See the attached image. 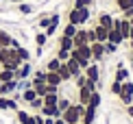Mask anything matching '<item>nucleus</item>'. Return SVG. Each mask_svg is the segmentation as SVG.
<instances>
[{
  "mask_svg": "<svg viewBox=\"0 0 133 124\" xmlns=\"http://www.w3.org/2000/svg\"><path fill=\"white\" fill-rule=\"evenodd\" d=\"M83 113H85V105H81V102H72L68 109L61 113V118H63L68 124H79L81 118H83Z\"/></svg>",
  "mask_w": 133,
  "mask_h": 124,
  "instance_id": "1",
  "label": "nucleus"
},
{
  "mask_svg": "<svg viewBox=\"0 0 133 124\" xmlns=\"http://www.w3.org/2000/svg\"><path fill=\"white\" fill-rule=\"evenodd\" d=\"M92 7H83V9H74L72 7L68 11V22L70 24H74V26H83L85 22H90V15H92Z\"/></svg>",
  "mask_w": 133,
  "mask_h": 124,
  "instance_id": "2",
  "label": "nucleus"
},
{
  "mask_svg": "<svg viewBox=\"0 0 133 124\" xmlns=\"http://www.w3.org/2000/svg\"><path fill=\"white\" fill-rule=\"evenodd\" d=\"M118 98H120V102H122L124 107L133 105V81H131V78H129V81H124V83H122V89H120Z\"/></svg>",
  "mask_w": 133,
  "mask_h": 124,
  "instance_id": "3",
  "label": "nucleus"
},
{
  "mask_svg": "<svg viewBox=\"0 0 133 124\" xmlns=\"http://www.w3.org/2000/svg\"><path fill=\"white\" fill-rule=\"evenodd\" d=\"M83 74L87 76V81L98 83V81H101V67H98V63H96V61H92V63L87 65L85 70H83Z\"/></svg>",
  "mask_w": 133,
  "mask_h": 124,
  "instance_id": "4",
  "label": "nucleus"
},
{
  "mask_svg": "<svg viewBox=\"0 0 133 124\" xmlns=\"http://www.w3.org/2000/svg\"><path fill=\"white\" fill-rule=\"evenodd\" d=\"M31 76H33V65H31V61H24L15 70V81H24V78H31Z\"/></svg>",
  "mask_w": 133,
  "mask_h": 124,
  "instance_id": "5",
  "label": "nucleus"
},
{
  "mask_svg": "<svg viewBox=\"0 0 133 124\" xmlns=\"http://www.w3.org/2000/svg\"><path fill=\"white\" fill-rule=\"evenodd\" d=\"M90 48H92V61H96V63L107 57V52H105V44L94 42V44H90Z\"/></svg>",
  "mask_w": 133,
  "mask_h": 124,
  "instance_id": "6",
  "label": "nucleus"
},
{
  "mask_svg": "<svg viewBox=\"0 0 133 124\" xmlns=\"http://www.w3.org/2000/svg\"><path fill=\"white\" fill-rule=\"evenodd\" d=\"M20 105L15 98H11V96H0V111H18Z\"/></svg>",
  "mask_w": 133,
  "mask_h": 124,
  "instance_id": "7",
  "label": "nucleus"
},
{
  "mask_svg": "<svg viewBox=\"0 0 133 124\" xmlns=\"http://www.w3.org/2000/svg\"><path fill=\"white\" fill-rule=\"evenodd\" d=\"M72 42H74V48H81V46H87V29H79L76 31V35L72 37Z\"/></svg>",
  "mask_w": 133,
  "mask_h": 124,
  "instance_id": "8",
  "label": "nucleus"
},
{
  "mask_svg": "<svg viewBox=\"0 0 133 124\" xmlns=\"http://www.w3.org/2000/svg\"><path fill=\"white\" fill-rule=\"evenodd\" d=\"M39 113L44 118H61V111L57 109V105H44L39 109Z\"/></svg>",
  "mask_w": 133,
  "mask_h": 124,
  "instance_id": "9",
  "label": "nucleus"
},
{
  "mask_svg": "<svg viewBox=\"0 0 133 124\" xmlns=\"http://www.w3.org/2000/svg\"><path fill=\"white\" fill-rule=\"evenodd\" d=\"M15 120H18L20 124H35L33 113H29L26 109H18V111H15Z\"/></svg>",
  "mask_w": 133,
  "mask_h": 124,
  "instance_id": "10",
  "label": "nucleus"
},
{
  "mask_svg": "<svg viewBox=\"0 0 133 124\" xmlns=\"http://www.w3.org/2000/svg\"><path fill=\"white\" fill-rule=\"evenodd\" d=\"M107 42L116 44V46H120V44L124 42V37H122V33H120L118 26H111V29H109V37H107Z\"/></svg>",
  "mask_w": 133,
  "mask_h": 124,
  "instance_id": "11",
  "label": "nucleus"
},
{
  "mask_svg": "<svg viewBox=\"0 0 133 124\" xmlns=\"http://www.w3.org/2000/svg\"><path fill=\"white\" fill-rule=\"evenodd\" d=\"M13 92H18V81H9V83H0V96H11Z\"/></svg>",
  "mask_w": 133,
  "mask_h": 124,
  "instance_id": "12",
  "label": "nucleus"
},
{
  "mask_svg": "<svg viewBox=\"0 0 133 124\" xmlns=\"http://www.w3.org/2000/svg\"><path fill=\"white\" fill-rule=\"evenodd\" d=\"M65 65H68V70H70V74H72V78H76V76H79V74H83V67L79 65V61H76V59H68V61H65Z\"/></svg>",
  "mask_w": 133,
  "mask_h": 124,
  "instance_id": "13",
  "label": "nucleus"
},
{
  "mask_svg": "<svg viewBox=\"0 0 133 124\" xmlns=\"http://www.w3.org/2000/svg\"><path fill=\"white\" fill-rule=\"evenodd\" d=\"M59 20H61V18H59V13H52V15H50V24H48V29L44 31L48 37H52L55 33H57V29H59Z\"/></svg>",
  "mask_w": 133,
  "mask_h": 124,
  "instance_id": "14",
  "label": "nucleus"
},
{
  "mask_svg": "<svg viewBox=\"0 0 133 124\" xmlns=\"http://www.w3.org/2000/svg\"><path fill=\"white\" fill-rule=\"evenodd\" d=\"M96 111L94 107H85V113H83L81 118V124H94V120H96Z\"/></svg>",
  "mask_w": 133,
  "mask_h": 124,
  "instance_id": "15",
  "label": "nucleus"
},
{
  "mask_svg": "<svg viewBox=\"0 0 133 124\" xmlns=\"http://www.w3.org/2000/svg\"><path fill=\"white\" fill-rule=\"evenodd\" d=\"M76 92H79V100H76V102H81V105H87V102H90V98H92V92H96V89L81 87V89H76Z\"/></svg>",
  "mask_w": 133,
  "mask_h": 124,
  "instance_id": "16",
  "label": "nucleus"
},
{
  "mask_svg": "<svg viewBox=\"0 0 133 124\" xmlns=\"http://www.w3.org/2000/svg\"><path fill=\"white\" fill-rule=\"evenodd\" d=\"M96 24H101V26H105V29H111V26H114V15H111V13H107V11H105V13H101V15H98Z\"/></svg>",
  "mask_w": 133,
  "mask_h": 124,
  "instance_id": "17",
  "label": "nucleus"
},
{
  "mask_svg": "<svg viewBox=\"0 0 133 124\" xmlns=\"http://www.w3.org/2000/svg\"><path fill=\"white\" fill-rule=\"evenodd\" d=\"M94 33H96V42H101V44H105L107 37H109V29H105V26H101V24L94 26Z\"/></svg>",
  "mask_w": 133,
  "mask_h": 124,
  "instance_id": "18",
  "label": "nucleus"
},
{
  "mask_svg": "<svg viewBox=\"0 0 133 124\" xmlns=\"http://www.w3.org/2000/svg\"><path fill=\"white\" fill-rule=\"evenodd\" d=\"M61 76L57 72H46V85H52V87H61Z\"/></svg>",
  "mask_w": 133,
  "mask_h": 124,
  "instance_id": "19",
  "label": "nucleus"
},
{
  "mask_svg": "<svg viewBox=\"0 0 133 124\" xmlns=\"http://www.w3.org/2000/svg\"><path fill=\"white\" fill-rule=\"evenodd\" d=\"M35 98H37V92H35L33 87H29V89H22V92H20V100H22V102H26V105H29L31 100H35Z\"/></svg>",
  "mask_w": 133,
  "mask_h": 124,
  "instance_id": "20",
  "label": "nucleus"
},
{
  "mask_svg": "<svg viewBox=\"0 0 133 124\" xmlns=\"http://www.w3.org/2000/svg\"><path fill=\"white\" fill-rule=\"evenodd\" d=\"M13 35H11V33H7V31H2L0 29V46L2 48H11V44H13Z\"/></svg>",
  "mask_w": 133,
  "mask_h": 124,
  "instance_id": "21",
  "label": "nucleus"
},
{
  "mask_svg": "<svg viewBox=\"0 0 133 124\" xmlns=\"http://www.w3.org/2000/svg\"><path fill=\"white\" fill-rule=\"evenodd\" d=\"M9 81H15V72L7 70V67H0V83H9Z\"/></svg>",
  "mask_w": 133,
  "mask_h": 124,
  "instance_id": "22",
  "label": "nucleus"
},
{
  "mask_svg": "<svg viewBox=\"0 0 133 124\" xmlns=\"http://www.w3.org/2000/svg\"><path fill=\"white\" fill-rule=\"evenodd\" d=\"M114 81H120V83L129 81V70H127V67H116V76H114Z\"/></svg>",
  "mask_w": 133,
  "mask_h": 124,
  "instance_id": "23",
  "label": "nucleus"
},
{
  "mask_svg": "<svg viewBox=\"0 0 133 124\" xmlns=\"http://www.w3.org/2000/svg\"><path fill=\"white\" fill-rule=\"evenodd\" d=\"M57 74L61 76V81L65 83V81H72V74H70V70H68V65H65V61L61 65H59V70H57Z\"/></svg>",
  "mask_w": 133,
  "mask_h": 124,
  "instance_id": "24",
  "label": "nucleus"
},
{
  "mask_svg": "<svg viewBox=\"0 0 133 124\" xmlns=\"http://www.w3.org/2000/svg\"><path fill=\"white\" fill-rule=\"evenodd\" d=\"M59 48H61V50H72V48H74V42H72V37L61 35V37H59Z\"/></svg>",
  "mask_w": 133,
  "mask_h": 124,
  "instance_id": "25",
  "label": "nucleus"
},
{
  "mask_svg": "<svg viewBox=\"0 0 133 124\" xmlns=\"http://www.w3.org/2000/svg\"><path fill=\"white\" fill-rule=\"evenodd\" d=\"M101 92H98V89H96V92H92V98H90V102H87L85 107H94V109H98V107H101Z\"/></svg>",
  "mask_w": 133,
  "mask_h": 124,
  "instance_id": "26",
  "label": "nucleus"
},
{
  "mask_svg": "<svg viewBox=\"0 0 133 124\" xmlns=\"http://www.w3.org/2000/svg\"><path fill=\"white\" fill-rule=\"evenodd\" d=\"M15 54H18V57H20V61H22V63H24V61H31V52H29V50H26L24 46L15 48Z\"/></svg>",
  "mask_w": 133,
  "mask_h": 124,
  "instance_id": "27",
  "label": "nucleus"
},
{
  "mask_svg": "<svg viewBox=\"0 0 133 124\" xmlns=\"http://www.w3.org/2000/svg\"><path fill=\"white\" fill-rule=\"evenodd\" d=\"M70 105H72V100L68 98V96H59V102H57V109H59V111H61V113H63V111H65V109H68V107H70Z\"/></svg>",
  "mask_w": 133,
  "mask_h": 124,
  "instance_id": "28",
  "label": "nucleus"
},
{
  "mask_svg": "<svg viewBox=\"0 0 133 124\" xmlns=\"http://www.w3.org/2000/svg\"><path fill=\"white\" fill-rule=\"evenodd\" d=\"M59 65H61V61H59L57 57L48 59V63H46V72H57V70H59Z\"/></svg>",
  "mask_w": 133,
  "mask_h": 124,
  "instance_id": "29",
  "label": "nucleus"
},
{
  "mask_svg": "<svg viewBox=\"0 0 133 124\" xmlns=\"http://www.w3.org/2000/svg\"><path fill=\"white\" fill-rule=\"evenodd\" d=\"M76 31H79V26H74V24H70V22H68V24L63 26V33H61V35H65V37H74Z\"/></svg>",
  "mask_w": 133,
  "mask_h": 124,
  "instance_id": "30",
  "label": "nucleus"
},
{
  "mask_svg": "<svg viewBox=\"0 0 133 124\" xmlns=\"http://www.w3.org/2000/svg\"><path fill=\"white\" fill-rule=\"evenodd\" d=\"M46 42H48V35H46L44 31H39V33L35 35V44H37V48H44V46H46Z\"/></svg>",
  "mask_w": 133,
  "mask_h": 124,
  "instance_id": "31",
  "label": "nucleus"
},
{
  "mask_svg": "<svg viewBox=\"0 0 133 124\" xmlns=\"http://www.w3.org/2000/svg\"><path fill=\"white\" fill-rule=\"evenodd\" d=\"M18 11L22 15H31L33 13V4H29V2H18Z\"/></svg>",
  "mask_w": 133,
  "mask_h": 124,
  "instance_id": "32",
  "label": "nucleus"
},
{
  "mask_svg": "<svg viewBox=\"0 0 133 124\" xmlns=\"http://www.w3.org/2000/svg\"><path fill=\"white\" fill-rule=\"evenodd\" d=\"M59 96H61V94H46V96H44V105H57L59 102Z\"/></svg>",
  "mask_w": 133,
  "mask_h": 124,
  "instance_id": "33",
  "label": "nucleus"
},
{
  "mask_svg": "<svg viewBox=\"0 0 133 124\" xmlns=\"http://www.w3.org/2000/svg\"><path fill=\"white\" fill-rule=\"evenodd\" d=\"M116 7H118L120 11H127L133 7V0H116Z\"/></svg>",
  "mask_w": 133,
  "mask_h": 124,
  "instance_id": "34",
  "label": "nucleus"
},
{
  "mask_svg": "<svg viewBox=\"0 0 133 124\" xmlns=\"http://www.w3.org/2000/svg\"><path fill=\"white\" fill-rule=\"evenodd\" d=\"M29 107H31L33 111H39L42 107H44V98H39V96H37L35 100H31V102H29Z\"/></svg>",
  "mask_w": 133,
  "mask_h": 124,
  "instance_id": "35",
  "label": "nucleus"
},
{
  "mask_svg": "<svg viewBox=\"0 0 133 124\" xmlns=\"http://www.w3.org/2000/svg\"><path fill=\"white\" fill-rule=\"evenodd\" d=\"M55 57H57V59L63 63V61H68V59H70V50H61V48H57V54H55Z\"/></svg>",
  "mask_w": 133,
  "mask_h": 124,
  "instance_id": "36",
  "label": "nucleus"
},
{
  "mask_svg": "<svg viewBox=\"0 0 133 124\" xmlns=\"http://www.w3.org/2000/svg\"><path fill=\"white\" fill-rule=\"evenodd\" d=\"M120 89H122V83H120V81H111V85H109V92H111L114 96H118V94H120Z\"/></svg>",
  "mask_w": 133,
  "mask_h": 124,
  "instance_id": "37",
  "label": "nucleus"
},
{
  "mask_svg": "<svg viewBox=\"0 0 133 124\" xmlns=\"http://www.w3.org/2000/svg\"><path fill=\"white\" fill-rule=\"evenodd\" d=\"M85 83H87V76H85V74H79V76L74 78V85H76V89L85 87Z\"/></svg>",
  "mask_w": 133,
  "mask_h": 124,
  "instance_id": "38",
  "label": "nucleus"
},
{
  "mask_svg": "<svg viewBox=\"0 0 133 124\" xmlns=\"http://www.w3.org/2000/svg\"><path fill=\"white\" fill-rule=\"evenodd\" d=\"M48 24H50V15H44V18L39 20V24H37V26H39L42 31H46V29H48Z\"/></svg>",
  "mask_w": 133,
  "mask_h": 124,
  "instance_id": "39",
  "label": "nucleus"
},
{
  "mask_svg": "<svg viewBox=\"0 0 133 124\" xmlns=\"http://www.w3.org/2000/svg\"><path fill=\"white\" fill-rule=\"evenodd\" d=\"M116 50H118V46H116V44H111V42H105V52H107V54H114Z\"/></svg>",
  "mask_w": 133,
  "mask_h": 124,
  "instance_id": "40",
  "label": "nucleus"
},
{
  "mask_svg": "<svg viewBox=\"0 0 133 124\" xmlns=\"http://www.w3.org/2000/svg\"><path fill=\"white\" fill-rule=\"evenodd\" d=\"M87 42H90V44L96 42V33H94V26H92V29H87Z\"/></svg>",
  "mask_w": 133,
  "mask_h": 124,
  "instance_id": "41",
  "label": "nucleus"
},
{
  "mask_svg": "<svg viewBox=\"0 0 133 124\" xmlns=\"http://www.w3.org/2000/svg\"><path fill=\"white\" fill-rule=\"evenodd\" d=\"M122 18H124V20H131V18H133V7L127 9V11H122Z\"/></svg>",
  "mask_w": 133,
  "mask_h": 124,
  "instance_id": "42",
  "label": "nucleus"
},
{
  "mask_svg": "<svg viewBox=\"0 0 133 124\" xmlns=\"http://www.w3.org/2000/svg\"><path fill=\"white\" fill-rule=\"evenodd\" d=\"M33 120H35V124H44V115L39 113V111H37V113L33 115Z\"/></svg>",
  "mask_w": 133,
  "mask_h": 124,
  "instance_id": "43",
  "label": "nucleus"
},
{
  "mask_svg": "<svg viewBox=\"0 0 133 124\" xmlns=\"http://www.w3.org/2000/svg\"><path fill=\"white\" fill-rule=\"evenodd\" d=\"M124 111H127V118H131V120H133V105L124 107Z\"/></svg>",
  "mask_w": 133,
  "mask_h": 124,
  "instance_id": "44",
  "label": "nucleus"
},
{
  "mask_svg": "<svg viewBox=\"0 0 133 124\" xmlns=\"http://www.w3.org/2000/svg\"><path fill=\"white\" fill-rule=\"evenodd\" d=\"M72 7H74V9H83V7H85V2H83V0H74Z\"/></svg>",
  "mask_w": 133,
  "mask_h": 124,
  "instance_id": "45",
  "label": "nucleus"
},
{
  "mask_svg": "<svg viewBox=\"0 0 133 124\" xmlns=\"http://www.w3.org/2000/svg\"><path fill=\"white\" fill-rule=\"evenodd\" d=\"M55 124H68V122H65L63 118H55Z\"/></svg>",
  "mask_w": 133,
  "mask_h": 124,
  "instance_id": "46",
  "label": "nucleus"
},
{
  "mask_svg": "<svg viewBox=\"0 0 133 124\" xmlns=\"http://www.w3.org/2000/svg\"><path fill=\"white\" fill-rule=\"evenodd\" d=\"M83 2H85V7H92V4H94V0H83Z\"/></svg>",
  "mask_w": 133,
  "mask_h": 124,
  "instance_id": "47",
  "label": "nucleus"
},
{
  "mask_svg": "<svg viewBox=\"0 0 133 124\" xmlns=\"http://www.w3.org/2000/svg\"><path fill=\"white\" fill-rule=\"evenodd\" d=\"M129 48H131V50H133V39H129Z\"/></svg>",
  "mask_w": 133,
  "mask_h": 124,
  "instance_id": "48",
  "label": "nucleus"
},
{
  "mask_svg": "<svg viewBox=\"0 0 133 124\" xmlns=\"http://www.w3.org/2000/svg\"><path fill=\"white\" fill-rule=\"evenodd\" d=\"M9 2H13V4H18V2H20V0H9Z\"/></svg>",
  "mask_w": 133,
  "mask_h": 124,
  "instance_id": "49",
  "label": "nucleus"
},
{
  "mask_svg": "<svg viewBox=\"0 0 133 124\" xmlns=\"http://www.w3.org/2000/svg\"><path fill=\"white\" fill-rule=\"evenodd\" d=\"M129 22H131V29H133V18H131V20H129Z\"/></svg>",
  "mask_w": 133,
  "mask_h": 124,
  "instance_id": "50",
  "label": "nucleus"
},
{
  "mask_svg": "<svg viewBox=\"0 0 133 124\" xmlns=\"http://www.w3.org/2000/svg\"><path fill=\"white\" fill-rule=\"evenodd\" d=\"M0 2H2V0H0Z\"/></svg>",
  "mask_w": 133,
  "mask_h": 124,
  "instance_id": "51",
  "label": "nucleus"
},
{
  "mask_svg": "<svg viewBox=\"0 0 133 124\" xmlns=\"http://www.w3.org/2000/svg\"><path fill=\"white\" fill-rule=\"evenodd\" d=\"M0 48H2V46H0Z\"/></svg>",
  "mask_w": 133,
  "mask_h": 124,
  "instance_id": "52",
  "label": "nucleus"
},
{
  "mask_svg": "<svg viewBox=\"0 0 133 124\" xmlns=\"http://www.w3.org/2000/svg\"><path fill=\"white\" fill-rule=\"evenodd\" d=\"M79 124H81V122H79Z\"/></svg>",
  "mask_w": 133,
  "mask_h": 124,
  "instance_id": "53",
  "label": "nucleus"
}]
</instances>
